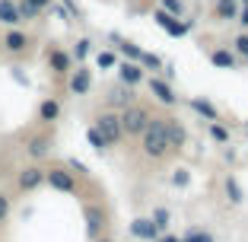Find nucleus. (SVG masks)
<instances>
[{"instance_id": "obj_1", "label": "nucleus", "mask_w": 248, "mask_h": 242, "mask_svg": "<svg viewBox=\"0 0 248 242\" xmlns=\"http://www.w3.org/2000/svg\"><path fill=\"white\" fill-rule=\"evenodd\" d=\"M143 153L153 156V160H159V156H166L169 144H166V131H162V118H150V125L143 128Z\"/></svg>"}, {"instance_id": "obj_2", "label": "nucleus", "mask_w": 248, "mask_h": 242, "mask_svg": "<svg viewBox=\"0 0 248 242\" xmlns=\"http://www.w3.org/2000/svg\"><path fill=\"white\" fill-rule=\"evenodd\" d=\"M146 125H150V112H146V109H140V105H134V102L124 109V115H121V131H124V134L140 137Z\"/></svg>"}, {"instance_id": "obj_3", "label": "nucleus", "mask_w": 248, "mask_h": 242, "mask_svg": "<svg viewBox=\"0 0 248 242\" xmlns=\"http://www.w3.org/2000/svg\"><path fill=\"white\" fill-rule=\"evenodd\" d=\"M95 128H99V134L108 140V147L124 137V131H121V115H118V112H102V115L95 118Z\"/></svg>"}, {"instance_id": "obj_4", "label": "nucleus", "mask_w": 248, "mask_h": 242, "mask_svg": "<svg viewBox=\"0 0 248 242\" xmlns=\"http://www.w3.org/2000/svg\"><path fill=\"white\" fill-rule=\"evenodd\" d=\"M45 182L51 185V188H58V191H77V182H73V172H67V169H48L45 172Z\"/></svg>"}, {"instance_id": "obj_5", "label": "nucleus", "mask_w": 248, "mask_h": 242, "mask_svg": "<svg viewBox=\"0 0 248 242\" xmlns=\"http://www.w3.org/2000/svg\"><path fill=\"white\" fill-rule=\"evenodd\" d=\"M162 131H166V144H169V150L185 147L188 134H185V128H182V121H178V118H169V121H162Z\"/></svg>"}, {"instance_id": "obj_6", "label": "nucleus", "mask_w": 248, "mask_h": 242, "mask_svg": "<svg viewBox=\"0 0 248 242\" xmlns=\"http://www.w3.org/2000/svg\"><path fill=\"white\" fill-rule=\"evenodd\" d=\"M118 77H121L124 86H140L143 83V67H140V61H124V64H118Z\"/></svg>"}, {"instance_id": "obj_7", "label": "nucleus", "mask_w": 248, "mask_h": 242, "mask_svg": "<svg viewBox=\"0 0 248 242\" xmlns=\"http://www.w3.org/2000/svg\"><path fill=\"white\" fill-rule=\"evenodd\" d=\"M102 226H105V210L102 207H86V233L89 239H99L102 236Z\"/></svg>"}, {"instance_id": "obj_8", "label": "nucleus", "mask_w": 248, "mask_h": 242, "mask_svg": "<svg viewBox=\"0 0 248 242\" xmlns=\"http://www.w3.org/2000/svg\"><path fill=\"white\" fill-rule=\"evenodd\" d=\"M93 89V74H89V67H77L70 77V93L73 96H86Z\"/></svg>"}, {"instance_id": "obj_9", "label": "nucleus", "mask_w": 248, "mask_h": 242, "mask_svg": "<svg viewBox=\"0 0 248 242\" xmlns=\"http://www.w3.org/2000/svg\"><path fill=\"white\" fill-rule=\"evenodd\" d=\"M131 233L137 236V239H150V242L159 239V229H156V223L150 220V217H137V220L131 223Z\"/></svg>"}, {"instance_id": "obj_10", "label": "nucleus", "mask_w": 248, "mask_h": 242, "mask_svg": "<svg viewBox=\"0 0 248 242\" xmlns=\"http://www.w3.org/2000/svg\"><path fill=\"white\" fill-rule=\"evenodd\" d=\"M3 48H7L10 54H22L26 48H29V35L19 29H10L7 35H3Z\"/></svg>"}, {"instance_id": "obj_11", "label": "nucleus", "mask_w": 248, "mask_h": 242, "mask_svg": "<svg viewBox=\"0 0 248 242\" xmlns=\"http://www.w3.org/2000/svg\"><path fill=\"white\" fill-rule=\"evenodd\" d=\"M42 182H45V169H38V166H29V169L19 172V188L22 191H35Z\"/></svg>"}, {"instance_id": "obj_12", "label": "nucleus", "mask_w": 248, "mask_h": 242, "mask_svg": "<svg viewBox=\"0 0 248 242\" xmlns=\"http://www.w3.org/2000/svg\"><path fill=\"white\" fill-rule=\"evenodd\" d=\"M0 22L3 26H19V10H16V0H0Z\"/></svg>"}, {"instance_id": "obj_13", "label": "nucleus", "mask_w": 248, "mask_h": 242, "mask_svg": "<svg viewBox=\"0 0 248 242\" xmlns=\"http://www.w3.org/2000/svg\"><path fill=\"white\" fill-rule=\"evenodd\" d=\"M48 64H51L54 74H67V70H70V54L61 51V48H54V51L48 54Z\"/></svg>"}, {"instance_id": "obj_14", "label": "nucleus", "mask_w": 248, "mask_h": 242, "mask_svg": "<svg viewBox=\"0 0 248 242\" xmlns=\"http://www.w3.org/2000/svg\"><path fill=\"white\" fill-rule=\"evenodd\" d=\"M150 89H153V96L159 99V102L175 105V93H172V86H169V83H162V80H150Z\"/></svg>"}, {"instance_id": "obj_15", "label": "nucleus", "mask_w": 248, "mask_h": 242, "mask_svg": "<svg viewBox=\"0 0 248 242\" xmlns=\"http://www.w3.org/2000/svg\"><path fill=\"white\" fill-rule=\"evenodd\" d=\"M131 99H134V96H131V86H124V83L108 93V102L111 105H124V109H127V105H131Z\"/></svg>"}, {"instance_id": "obj_16", "label": "nucleus", "mask_w": 248, "mask_h": 242, "mask_svg": "<svg viewBox=\"0 0 248 242\" xmlns=\"http://www.w3.org/2000/svg\"><path fill=\"white\" fill-rule=\"evenodd\" d=\"M58 115H61V105L54 102V99H45V102L38 105V118H42V121H54Z\"/></svg>"}, {"instance_id": "obj_17", "label": "nucleus", "mask_w": 248, "mask_h": 242, "mask_svg": "<svg viewBox=\"0 0 248 242\" xmlns=\"http://www.w3.org/2000/svg\"><path fill=\"white\" fill-rule=\"evenodd\" d=\"M210 61L217 67H223V70H232L235 67V58H232V51H226V48H219V51H213L210 54Z\"/></svg>"}, {"instance_id": "obj_18", "label": "nucleus", "mask_w": 248, "mask_h": 242, "mask_svg": "<svg viewBox=\"0 0 248 242\" xmlns=\"http://www.w3.org/2000/svg\"><path fill=\"white\" fill-rule=\"evenodd\" d=\"M217 16H219V19H235V16H239L235 0H219V3H217Z\"/></svg>"}, {"instance_id": "obj_19", "label": "nucleus", "mask_w": 248, "mask_h": 242, "mask_svg": "<svg viewBox=\"0 0 248 242\" xmlns=\"http://www.w3.org/2000/svg\"><path fill=\"white\" fill-rule=\"evenodd\" d=\"M191 109H194V112H201V115H204L207 121H219L217 109H213L210 102H204V99H194V102H191Z\"/></svg>"}, {"instance_id": "obj_20", "label": "nucleus", "mask_w": 248, "mask_h": 242, "mask_svg": "<svg viewBox=\"0 0 248 242\" xmlns=\"http://www.w3.org/2000/svg\"><path fill=\"white\" fill-rule=\"evenodd\" d=\"M86 140H89V147H95V150H108V140L99 134V128H95V125L86 131Z\"/></svg>"}, {"instance_id": "obj_21", "label": "nucleus", "mask_w": 248, "mask_h": 242, "mask_svg": "<svg viewBox=\"0 0 248 242\" xmlns=\"http://www.w3.org/2000/svg\"><path fill=\"white\" fill-rule=\"evenodd\" d=\"M29 153L35 156V160H42V156L48 153V137H32L29 140Z\"/></svg>"}, {"instance_id": "obj_22", "label": "nucleus", "mask_w": 248, "mask_h": 242, "mask_svg": "<svg viewBox=\"0 0 248 242\" xmlns=\"http://www.w3.org/2000/svg\"><path fill=\"white\" fill-rule=\"evenodd\" d=\"M182 242H217V239H213V236L207 233V229H188Z\"/></svg>"}, {"instance_id": "obj_23", "label": "nucleus", "mask_w": 248, "mask_h": 242, "mask_svg": "<svg viewBox=\"0 0 248 242\" xmlns=\"http://www.w3.org/2000/svg\"><path fill=\"white\" fill-rule=\"evenodd\" d=\"M16 10H19V19H35V16H38V10L32 7L29 0H19V3H16Z\"/></svg>"}, {"instance_id": "obj_24", "label": "nucleus", "mask_w": 248, "mask_h": 242, "mask_svg": "<svg viewBox=\"0 0 248 242\" xmlns=\"http://www.w3.org/2000/svg\"><path fill=\"white\" fill-rule=\"evenodd\" d=\"M140 67H146V70H162V61L153 58V54H146V51H140Z\"/></svg>"}, {"instance_id": "obj_25", "label": "nucleus", "mask_w": 248, "mask_h": 242, "mask_svg": "<svg viewBox=\"0 0 248 242\" xmlns=\"http://www.w3.org/2000/svg\"><path fill=\"white\" fill-rule=\"evenodd\" d=\"M150 220H153V223H156V229L162 233V229L169 226V220H172V217H169V210H166V207H159V210H156L153 217H150Z\"/></svg>"}, {"instance_id": "obj_26", "label": "nucleus", "mask_w": 248, "mask_h": 242, "mask_svg": "<svg viewBox=\"0 0 248 242\" xmlns=\"http://www.w3.org/2000/svg\"><path fill=\"white\" fill-rule=\"evenodd\" d=\"M210 137L219 140V144H226V140H229V131L223 125H217V121H210Z\"/></svg>"}, {"instance_id": "obj_27", "label": "nucleus", "mask_w": 248, "mask_h": 242, "mask_svg": "<svg viewBox=\"0 0 248 242\" xmlns=\"http://www.w3.org/2000/svg\"><path fill=\"white\" fill-rule=\"evenodd\" d=\"M153 19H156V26H162V29H169V26H172V22H175V16H172V13H166V10H156V16H153Z\"/></svg>"}, {"instance_id": "obj_28", "label": "nucleus", "mask_w": 248, "mask_h": 242, "mask_svg": "<svg viewBox=\"0 0 248 242\" xmlns=\"http://www.w3.org/2000/svg\"><path fill=\"white\" fill-rule=\"evenodd\" d=\"M118 48L127 54V61H140V48H137V45H131V42H118Z\"/></svg>"}, {"instance_id": "obj_29", "label": "nucleus", "mask_w": 248, "mask_h": 242, "mask_svg": "<svg viewBox=\"0 0 248 242\" xmlns=\"http://www.w3.org/2000/svg\"><path fill=\"white\" fill-rule=\"evenodd\" d=\"M226 194H229L232 204H239V201H242V188L235 185V178H229V182H226Z\"/></svg>"}, {"instance_id": "obj_30", "label": "nucleus", "mask_w": 248, "mask_h": 242, "mask_svg": "<svg viewBox=\"0 0 248 242\" xmlns=\"http://www.w3.org/2000/svg\"><path fill=\"white\" fill-rule=\"evenodd\" d=\"M95 64L102 67V70H108V67H115V64H118V61H115V54H111V51H102L99 58H95Z\"/></svg>"}, {"instance_id": "obj_31", "label": "nucleus", "mask_w": 248, "mask_h": 242, "mask_svg": "<svg viewBox=\"0 0 248 242\" xmlns=\"http://www.w3.org/2000/svg\"><path fill=\"white\" fill-rule=\"evenodd\" d=\"M232 45H235V51L242 54V61H248V35H239Z\"/></svg>"}, {"instance_id": "obj_32", "label": "nucleus", "mask_w": 248, "mask_h": 242, "mask_svg": "<svg viewBox=\"0 0 248 242\" xmlns=\"http://www.w3.org/2000/svg\"><path fill=\"white\" fill-rule=\"evenodd\" d=\"M162 10L172 13V16H178V13H182V0H162Z\"/></svg>"}, {"instance_id": "obj_33", "label": "nucleus", "mask_w": 248, "mask_h": 242, "mask_svg": "<svg viewBox=\"0 0 248 242\" xmlns=\"http://www.w3.org/2000/svg\"><path fill=\"white\" fill-rule=\"evenodd\" d=\"M188 29H191V22H172L169 26V35H185Z\"/></svg>"}, {"instance_id": "obj_34", "label": "nucleus", "mask_w": 248, "mask_h": 242, "mask_svg": "<svg viewBox=\"0 0 248 242\" xmlns=\"http://www.w3.org/2000/svg\"><path fill=\"white\" fill-rule=\"evenodd\" d=\"M172 182H175L178 188H185V185H188V169H175V176H172Z\"/></svg>"}, {"instance_id": "obj_35", "label": "nucleus", "mask_w": 248, "mask_h": 242, "mask_svg": "<svg viewBox=\"0 0 248 242\" xmlns=\"http://www.w3.org/2000/svg\"><path fill=\"white\" fill-rule=\"evenodd\" d=\"M89 45H93V42H89V38H80V42H77V58H86V54H89Z\"/></svg>"}, {"instance_id": "obj_36", "label": "nucleus", "mask_w": 248, "mask_h": 242, "mask_svg": "<svg viewBox=\"0 0 248 242\" xmlns=\"http://www.w3.org/2000/svg\"><path fill=\"white\" fill-rule=\"evenodd\" d=\"M7 213H10V198H7V194H0V223L7 220Z\"/></svg>"}, {"instance_id": "obj_37", "label": "nucleus", "mask_w": 248, "mask_h": 242, "mask_svg": "<svg viewBox=\"0 0 248 242\" xmlns=\"http://www.w3.org/2000/svg\"><path fill=\"white\" fill-rule=\"evenodd\" d=\"M29 3H32V7L38 10V13H42V10H48V7H51V0H29Z\"/></svg>"}, {"instance_id": "obj_38", "label": "nucleus", "mask_w": 248, "mask_h": 242, "mask_svg": "<svg viewBox=\"0 0 248 242\" xmlns=\"http://www.w3.org/2000/svg\"><path fill=\"white\" fill-rule=\"evenodd\" d=\"M239 19H242V26H248V3H245V7H239Z\"/></svg>"}, {"instance_id": "obj_39", "label": "nucleus", "mask_w": 248, "mask_h": 242, "mask_svg": "<svg viewBox=\"0 0 248 242\" xmlns=\"http://www.w3.org/2000/svg\"><path fill=\"white\" fill-rule=\"evenodd\" d=\"M156 242H182V239H175V236H159Z\"/></svg>"}, {"instance_id": "obj_40", "label": "nucleus", "mask_w": 248, "mask_h": 242, "mask_svg": "<svg viewBox=\"0 0 248 242\" xmlns=\"http://www.w3.org/2000/svg\"><path fill=\"white\" fill-rule=\"evenodd\" d=\"M95 242H111V239H102V236H99V239H95Z\"/></svg>"}, {"instance_id": "obj_41", "label": "nucleus", "mask_w": 248, "mask_h": 242, "mask_svg": "<svg viewBox=\"0 0 248 242\" xmlns=\"http://www.w3.org/2000/svg\"><path fill=\"white\" fill-rule=\"evenodd\" d=\"M245 3H248V0H245Z\"/></svg>"}, {"instance_id": "obj_42", "label": "nucleus", "mask_w": 248, "mask_h": 242, "mask_svg": "<svg viewBox=\"0 0 248 242\" xmlns=\"http://www.w3.org/2000/svg\"><path fill=\"white\" fill-rule=\"evenodd\" d=\"M245 125H248V121H245Z\"/></svg>"}]
</instances>
